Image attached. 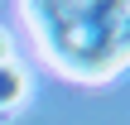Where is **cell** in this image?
Listing matches in <instances>:
<instances>
[{
  "mask_svg": "<svg viewBox=\"0 0 130 125\" xmlns=\"http://www.w3.org/2000/svg\"><path fill=\"white\" fill-rule=\"evenodd\" d=\"M0 58H5V39H0Z\"/></svg>",
  "mask_w": 130,
  "mask_h": 125,
  "instance_id": "cell-1",
  "label": "cell"
}]
</instances>
